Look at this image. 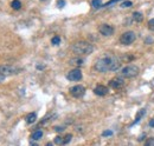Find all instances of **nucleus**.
<instances>
[{"mask_svg":"<svg viewBox=\"0 0 154 146\" xmlns=\"http://www.w3.org/2000/svg\"><path fill=\"white\" fill-rule=\"evenodd\" d=\"M120 66H121V63L117 59V57L110 53L102 55L95 63V70L101 73H106L108 71H117Z\"/></svg>","mask_w":154,"mask_h":146,"instance_id":"f257e3e1","label":"nucleus"},{"mask_svg":"<svg viewBox=\"0 0 154 146\" xmlns=\"http://www.w3.org/2000/svg\"><path fill=\"white\" fill-rule=\"evenodd\" d=\"M72 51L77 55H88L93 53L94 46L88 41H77L72 46Z\"/></svg>","mask_w":154,"mask_h":146,"instance_id":"f03ea898","label":"nucleus"},{"mask_svg":"<svg viewBox=\"0 0 154 146\" xmlns=\"http://www.w3.org/2000/svg\"><path fill=\"white\" fill-rule=\"evenodd\" d=\"M140 72L139 67L136 65H127L126 67H123L120 72V75L122 78H134Z\"/></svg>","mask_w":154,"mask_h":146,"instance_id":"7ed1b4c3","label":"nucleus"},{"mask_svg":"<svg viewBox=\"0 0 154 146\" xmlns=\"http://www.w3.org/2000/svg\"><path fill=\"white\" fill-rule=\"evenodd\" d=\"M135 39H136V36H135L134 32L133 31H127L120 36V42L122 45H131V44L134 42Z\"/></svg>","mask_w":154,"mask_h":146,"instance_id":"20e7f679","label":"nucleus"},{"mask_svg":"<svg viewBox=\"0 0 154 146\" xmlns=\"http://www.w3.org/2000/svg\"><path fill=\"white\" fill-rule=\"evenodd\" d=\"M20 72V69L12 66V65H0V73L4 74L5 77L7 75H13Z\"/></svg>","mask_w":154,"mask_h":146,"instance_id":"39448f33","label":"nucleus"},{"mask_svg":"<svg viewBox=\"0 0 154 146\" xmlns=\"http://www.w3.org/2000/svg\"><path fill=\"white\" fill-rule=\"evenodd\" d=\"M98 31L102 36H110L114 34V27L108 25V24H102L100 27H98Z\"/></svg>","mask_w":154,"mask_h":146,"instance_id":"423d86ee","label":"nucleus"},{"mask_svg":"<svg viewBox=\"0 0 154 146\" xmlns=\"http://www.w3.org/2000/svg\"><path fill=\"white\" fill-rule=\"evenodd\" d=\"M84 93H85V87L82 86V85H76V86H72V87L70 89V94H71L72 97H75V98H81V97H83Z\"/></svg>","mask_w":154,"mask_h":146,"instance_id":"0eeeda50","label":"nucleus"},{"mask_svg":"<svg viewBox=\"0 0 154 146\" xmlns=\"http://www.w3.org/2000/svg\"><path fill=\"white\" fill-rule=\"evenodd\" d=\"M66 78H68L70 81H78V80L82 79V72H81V70L75 69V70H72V71H70V72L68 73Z\"/></svg>","mask_w":154,"mask_h":146,"instance_id":"6e6552de","label":"nucleus"},{"mask_svg":"<svg viewBox=\"0 0 154 146\" xmlns=\"http://www.w3.org/2000/svg\"><path fill=\"white\" fill-rule=\"evenodd\" d=\"M123 79L122 78H120V77H116V78H113L110 81H109V86L112 87V89H114V90H119L120 87H122L123 86Z\"/></svg>","mask_w":154,"mask_h":146,"instance_id":"1a4fd4ad","label":"nucleus"},{"mask_svg":"<svg viewBox=\"0 0 154 146\" xmlns=\"http://www.w3.org/2000/svg\"><path fill=\"white\" fill-rule=\"evenodd\" d=\"M94 92H95V94H97V95L103 97V95H106V94L108 93V89H107L106 86H103V85H98V86L95 87Z\"/></svg>","mask_w":154,"mask_h":146,"instance_id":"9d476101","label":"nucleus"},{"mask_svg":"<svg viewBox=\"0 0 154 146\" xmlns=\"http://www.w3.org/2000/svg\"><path fill=\"white\" fill-rule=\"evenodd\" d=\"M37 120V114L33 112V113H29L26 115V123L27 124H33L35 121Z\"/></svg>","mask_w":154,"mask_h":146,"instance_id":"9b49d317","label":"nucleus"},{"mask_svg":"<svg viewBox=\"0 0 154 146\" xmlns=\"http://www.w3.org/2000/svg\"><path fill=\"white\" fill-rule=\"evenodd\" d=\"M83 63H84V60H83L82 58H79V57H77V58H72V59L70 60V64H71V65H74V66H82V65H83Z\"/></svg>","mask_w":154,"mask_h":146,"instance_id":"f8f14e48","label":"nucleus"},{"mask_svg":"<svg viewBox=\"0 0 154 146\" xmlns=\"http://www.w3.org/2000/svg\"><path fill=\"white\" fill-rule=\"evenodd\" d=\"M42 137H43V131H40V130L35 131V132L32 133V136H31V138H32L33 140H39Z\"/></svg>","mask_w":154,"mask_h":146,"instance_id":"ddd939ff","label":"nucleus"},{"mask_svg":"<svg viewBox=\"0 0 154 146\" xmlns=\"http://www.w3.org/2000/svg\"><path fill=\"white\" fill-rule=\"evenodd\" d=\"M133 19H134V21H136V22H141L143 20V16L140 12H134L133 13Z\"/></svg>","mask_w":154,"mask_h":146,"instance_id":"4468645a","label":"nucleus"},{"mask_svg":"<svg viewBox=\"0 0 154 146\" xmlns=\"http://www.w3.org/2000/svg\"><path fill=\"white\" fill-rule=\"evenodd\" d=\"M11 6H12L13 10H20V7H21V2H20L19 0H13L12 4H11Z\"/></svg>","mask_w":154,"mask_h":146,"instance_id":"2eb2a0df","label":"nucleus"},{"mask_svg":"<svg viewBox=\"0 0 154 146\" xmlns=\"http://www.w3.org/2000/svg\"><path fill=\"white\" fill-rule=\"evenodd\" d=\"M91 6L97 10V8H100V7H102V1L101 0H91Z\"/></svg>","mask_w":154,"mask_h":146,"instance_id":"dca6fc26","label":"nucleus"},{"mask_svg":"<svg viewBox=\"0 0 154 146\" xmlns=\"http://www.w3.org/2000/svg\"><path fill=\"white\" fill-rule=\"evenodd\" d=\"M71 138H72V136L71 134H66L64 138H63V145H65V144H68L70 140H71Z\"/></svg>","mask_w":154,"mask_h":146,"instance_id":"f3484780","label":"nucleus"},{"mask_svg":"<svg viewBox=\"0 0 154 146\" xmlns=\"http://www.w3.org/2000/svg\"><path fill=\"white\" fill-rule=\"evenodd\" d=\"M51 44L52 45H59L60 44V38L59 36H54L52 40H51Z\"/></svg>","mask_w":154,"mask_h":146,"instance_id":"a211bd4d","label":"nucleus"},{"mask_svg":"<svg viewBox=\"0 0 154 146\" xmlns=\"http://www.w3.org/2000/svg\"><path fill=\"white\" fill-rule=\"evenodd\" d=\"M147 27L151 30V31H154V19H151L147 24Z\"/></svg>","mask_w":154,"mask_h":146,"instance_id":"6ab92c4d","label":"nucleus"},{"mask_svg":"<svg viewBox=\"0 0 154 146\" xmlns=\"http://www.w3.org/2000/svg\"><path fill=\"white\" fill-rule=\"evenodd\" d=\"M55 144H57V145H63V138H62V137H56V138H55Z\"/></svg>","mask_w":154,"mask_h":146,"instance_id":"aec40b11","label":"nucleus"},{"mask_svg":"<svg viewBox=\"0 0 154 146\" xmlns=\"http://www.w3.org/2000/svg\"><path fill=\"white\" fill-rule=\"evenodd\" d=\"M131 6H132V1H123V2L121 4V7H123V8L131 7Z\"/></svg>","mask_w":154,"mask_h":146,"instance_id":"412c9836","label":"nucleus"},{"mask_svg":"<svg viewBox=\"0 0 154 146\" xmlns=\"http://www.w3.org/2000/svg\"><path fill=\"white\" fill-rule=\"evenodd\" d=\"M146 146H154V138H148L146 142Z\"/></svg>","mask_w":154,"mask_h":146,"instance_id":"4be33fe9","label":"nucleus"},{"mask_svg":"<svg viewBox=\"0 0 154 146\" xmlns=\"http://www.w3.org/2000/svg\"><path fill=\"white\" fill-rule=\"evenodd\" d=\"M143 114H145V110H141V111H140V113H137V114H136V120H135V121H139V120H140V118H141Z\"/></svg>","mask_w":154,"mask_h":146,"instance_id":"5701e85b","label":"nucleus"},{"mask_svg":"<svg viewBox=\"0 0 154 146\" xmlns=\"http://www.w3.org/2000/svg\"><path fill=\"white\" fill-rule=\"evenodd\" d=\"M64 5H65V1H64V0H58L57 1L58 8H63V7H64Z\"/></svg>","mask_w":154,"mask_h":146,"instance_id":"b1692460","label":"nucleus"},{"mask_svg":"<svg viewBox=\"0 0 154 146\" xmlns=\"http://www.w3.org/2000/svg\"><path fill=\"white\" fill-rule=\"evenodd\" d=\"M112 134H113L112 131H104V132H103V136H104V137H107V136H112Z\"/></svg>","mask_w":154,"mask_h":146,"instance_id":"393cba45","label":"nucleus"},{"mask_svg":"<svg viewBox=\"0 0 154 146\" xmlns=\"http://www.w3.org/2000/svg\"><path fill=\"white\" fill-rule=\"evenodd\" d=\"M116 1H119V0H110L109 2H107V4H106V6H109V5H112V4H114V2H116Z\"/></svg>","mask_w":154,"mask_h":146,"instance_id":"a878e982","label":"nucleus"},{"mask_svg":"<svg viewBox=\"0 0 154 146\" xmlns=\"http://www.w3.org/2000/svg\"><path fill=\"white\" fill-rule=\"evenodd\" d=\"M55 130H56L57 132H62V131L64 130V127H60V126H57V127H55Z\"/></svg>","mask_w":154,"mask_h":146,"instance_id":"bb28decb","label":"nucleus"},{"mask_svg":"<svg viewBox=\"0 0 154 146\" xmlns=\"http://www.w3.org/2000/svg\"><path fill=\"white\" fill-rule=\"evenodd\" d=\"M4 80H5V75L0 73V83H1V81H4Z\"/></svg>","mask_w":154,"mask_h":146,"instance_id":"cd10ccee","label":"nucleus"},{"mask_svg":"<svg viewBox=\"0 0 154 146\" xmlns=\"http://www.w3.org/2000/svg\"><path fill=\"white\" fill-rule=\"evenodd\" d=\"M149 126H152V127H154V119H153V120H151V121H149Z\"/></svg>","mask_w":154,"mask_h":146,"instance_id":"c85d7f7f","label":"nucleus"},{"mask_svg":"<svg viewBox=\"0 0 154 146\" xmlns=\"http://www.w3.org/2000/svg\"><path fill=\"white\" fill-rule=\"evenodd\" d=\"M40 1H43V2H44V1H48V0H40Z\"/></svg>","mask_w":154,"mask_h":146,"instance_id":"c756f323","label":"nucleus"}]
</instances>
